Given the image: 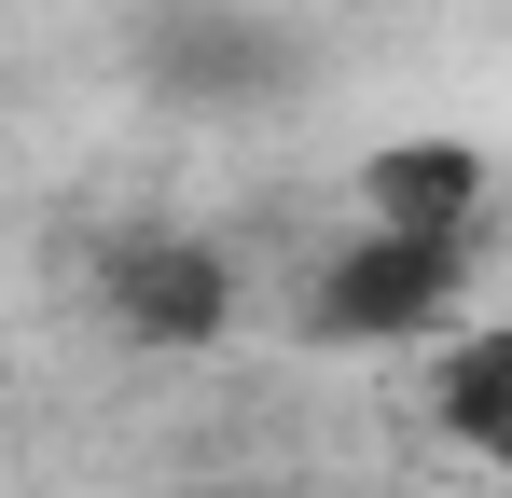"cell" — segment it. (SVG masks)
I'll list each match as a JSON object with an SVG mask.
<instances>
[{
	"mask_svg": "<svg viewBox=\"0 0 512 498\" xmlns=\"http://www.w3.org/2000/svg\"><path fill=\"white\" fill-rule=\"evenodd\" d=\"M429 429L512 485V319H457L429 346Z\"/></svg>",
	"mask_w": 512,
	"mask_h": 498,
	"instance_id": "4",
	"label": "cell"
},
{
	"mask_svg": "<svg viewBox=\"0 0 512 498\" xmlns=\"http://www.w3.org/2000/svg\"><path fill=\"white\" fill-rule=\"evenodd\" d=\"M111 319H125V346H208L236 319V277L194 236H125L111 249Z\"/></svg>",
	"mask_w": 512,
	"mask_h": 498,
	"instance_id": "2",
	"label": "cell"
},
{
	"mask_svg": "<svg viewBox=\"0 0 512 498\" xmlns=\"http://www.w3.org/2000/svg\"><path fill=\"white\" fill-rule=\"evenodd\" d=\"M471 319V236H402V222H360V236L305 277V332L319 346H443Z\"/></svg>",
	"mask_w": 512,
	"mask_h": 498,
	"instance_id": "1",
	"label": "cell"
},
{
	"mask_svg": "<svg viewBox=\"0 0 512 498\" xmlns=\"http://www.w3.org/2000/svg\"><path fill=\"white\" fill-rule=\"evenodd\" d=\"M485 194H499L485 139H388V153H360V222H402V236H471Z\"/></svg>",
	"mask_w": 512,
	"mask_h": 498,
	"instance_id": "3",
	"label": "cell"
}]
</instances>
